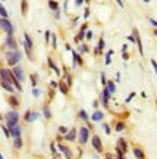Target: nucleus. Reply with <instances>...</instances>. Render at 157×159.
I'll list each match as a JSON object with an SVG mask.
<instances>
[{"mask_svg":"<svg viewBox=\"0 0 157 159\" xmlns=\"http://www.w3.org/2000/svg\"><path fill=\"white\" fill-rule=\"evenodd\" d=\"M49 67H50V68H52L53 71H55V72H56L57 77H60V75H62V71L59 69V67H56V63L53 62V59H52V57H49Z\"/></svg>","mask_w":157,"mask_h":159,"instance_id":"22","label":"nucleus"},{"mask_svg":"<svg viewBox=\"0 0 157 159\" xmlns=\"http://www.w3.org/2000/svg\"><path fill=\"white\" fill-rule=\"evenodd\" d=\"M103 119H104V114L99 109H96L91 115V121H94V122H99V121H103Z\"/></svg>","mask_w":157,"mask_h":159,"instance_id":"17","label":"nucleus"},{"mask_svg":"<svg viewBox=\"0 0 157 159\" xmlns=\"http://www.w3.org/2000/svg\"><path fill=\"white\" fill-rule=\"evenodd\" d=\"M97 106H99V102H97V100H96V102H93V108H97Z\"/></svg>","mask_w":157,"mask_h":159,"instance_id":"58","label":"nucleus"},{"mask_svg":"<svg viewBox=\"0 0 157 159\" xmlns=\"http://www.w3.org/2000/svg\"><path fill=\"white\" fill-rule=\"evenodd\" d=\"M22 52L21 50H8L6 52V63L9 65V67H15V65H18L21 60H22Z\"/></svg>","mask_w":157,"mask_h":159,"instance_id":"1","label":"nucleus"},{"mask_svg":"<svg viewBox=\"0 0 157 159\" xmlns=\"http://www.w3.org/2000/svg\"><path fill=\"white\" fill-rule=\"evenodd\" d=\"M43 115H44L47 119H50V118H52V112H50L49 106H44V108H43Z\"/></svg>","mask_w":157,"mask_h":159,"instance_id":"33","label":"nucleus"},{"mask_svg":"<svg viewBox=\"0 0 157 159\" xmlns=\"http://www.w3.org/2000/svg\"><path fill=\"white\" fill-rule=\"evenodd\" d=\"M2 2H5V0H2Z\"/></svg>","mask_w":157,"mask_h":159,"instance_id":"64","label":"nucleus"},{"mask_svg":"<svg viewBox=\"0 0 157 159\" xmlns=\"http://www.w3.org/2000/svg\"><path fill=\"white\" fill-rule=\"evenodd\" d=\"M57 149H59V152H62V153H65V158L71 159L74 155H72V152H71V149L68 148V146H65V144H62V143H59V144H56Z\"/></svg>","mask_w":157,"mask_h":159,"instance_id":"13","label":"nucleus"},{"mask_svg":"<svg viewBox=\"0 0 157 159\" xmlns=\"http://www.w3.org/2000/svg\"><path fill=\"white\" fill-rule=\"evenodd\" d=\"M52 43H53V49L56 50V47H57V37L55 34L52 35Z\"/></svg>","mask_w":157,"mask_h":159,"instance_id":"37","label":"nucleus"},{"mask_svg":"<svg viewBox=\"0 0 157 159\" xmlns=\"http://www.w3.org/2000/svg\"><path fill=\"white\" fill-rule=\"evenodd\" d=\"M57 89H59V91H60L62 94H65V96L69 93V86H68V84H65L63 81H60V83L57 84Z\"/></svg>","mask_w":157,"mask_h":159,"instance_id":"21","label":"nucleus"},{"mask_svg":"<svg viewBox=\"0 0 157 159\" xmlns=\"http://www.w3.org/2000/svg\"><path fill=\"white\" fill-rule=\"evenodd\" d=\"M12 144H13V149H15V150H21V149H22V146H24L22 138H21V137H15Z\"/></svg>","mask_w":157,"mask_h":159,"instance_id":"19","label":"nucleus"},{"mask_svg":"<svg viewBox=\"0 0 157 159\" xmlns=\"http://www.w3.org/2000/svg\"><path fill=\"white\" fill-rule=\"evenodd\" d=\"M84 2H85V3H90V0H84Z\"/></svg>","mask_w":157,"mask_h":159,"instance_id":"61","label":"nucleus"},{"mask_svg":"<svg viewBox=\"0 0 157 159\" xmlns=\"http://www.w3.org/2000/svg\"><path fill=\"white\" fill-rule=\"evenodd\" d=\"M44 37H46V43H49V41H50V37H52V34H50V31H46Z\"/></svg>","mask_w":157,"mask_h":159,"instance_id":"44","label":"nucleus"},{"mask_svg":"<svg viewBox=\"0 0 157 159\" xmlns=\"http://www.w3.org/2000/svg\"><path fill=\"white\" fill-rule=\"evenodd\" d=\"M0 87H2L3 90H6L8 93H11V94H13V93H15V90H16V89L12 86L11 83H8V81H3V80H0Z\"/></svg>","mask_w":157,"mask_h":159,"instance_id":"14","label":"nucleus"},{"mask_svg":"<svg viewBox=\"0 0 157 159\" xmlns=\"http://www.w3.org/2000/svg\"><path fill=\"white\" fill-rule=\"evenodd\" d=\"M40 94H41V91L38 90L37 87H34V89H33V96H34V97H38Z\"/></svg>","mask_w":157,"mask_h":159,"instance_id":"38","label":"nucleus"},{"mask_svg":"<svg viewBox=\"0 0 157 159\" xmlns=\"http://www.w3.org/2000/svg\"><path fill=\"white\" fill-rule=\"evenodd\" d=\"M0 30H3L6 34L9 35L15 34V27L8 18H0Z\"/></svg>","mask_w":157,"mask_h":159,"instance_id":"3","label":"nucleus"},{"mask_svg":"<svg viewBox=\"0 0 157 159\" xmlns=\"http://www.w3.org/2000/svg\"><path fill=\"white\" fill-rule=\"evenodd\" d=\"M106 65H110L112 63V56L110 55H106V62H104Z\"/></svg>","mask_w":157,"mask_h":159,"instance_id":"42","label":"nucleus"},{"mask_svg":"<svg viewBox=\"0 0 157 159\" xmlns=\"http://www.w3.org/2000/svg\"><path fill=\"white\" fill-rule=\"evenodd\" d=\"M106 158H107V159H112L113 155H112V153H106Z\"/></svg>","mask_w":157,"mask_h":159,"instance_id":"57","label":"nucleus"},{"mask_svg":"<svg viewBox=\"0 0 157 159\" xmlns=\"http://www.w3.org/2000/svg\"><path fill=\"white\" fill-rule=\"evenodd\" d=\"M115 130H116V133H119V131H122V130H125V124L122 122V121L116 122V125H115Z\"/></svg>","mask_w":157,"mask_h":159,"instance_id":"32","label":"nucleus"},{"mask_svg":"<svg viewBox=\"0 0 157 159\" xmlns=\"http://www.w3.org/2000/svg\"><path fill=\"white\" fill-rule=\"evenodd\" d=\"M85 38H87L88 41L93 40V33H91V31H87V33H85Z\"/></svg>","mask_w":157,"mask_h":159,"instance_id":"43","label":"nucleus"},{"mask_svg":"<svg viewBox=\"0 0 157 159\" xmlns=\"http://www.w3.org/2000/svg\"><path fill=\"white\" fill-rule=\"evenodd\" d=\"M0 159H3V155H2V152H0Z\"/></svg>","mask_w":157,"mask_h":159,"instance_id":"60","label":"nucleus"},{"mask_svg":"<svg viewBox=\"0 0 157 159\" xmlns=\"http://www.w3.org/2000/svg\"><path fill=\"white\" fill-rule=\"evenodd\" d=\"M116 153H118V158H119V159L125 158V152H124V150H121L118 146H116Z\"/></svg>","mask_w":157,"mask_h":159,"instance_id":"35","label":"nucleus"},{"mask_svg":"<svg viewBox=\"0 0 157 159\" xmlns=\"http://www.w3.org/2000/svg\"><path fill=\"white\" fill-rule=\"evenodd\" d=\"M87 27H88L87 24H82V25H81V30H82V31H87Z\"/></svg>","mask_w":157,"mask_h":159,"instance_id":"55","label":"nucleus"},{"mask_svg":"<svg viewBox=\"0 0 157 159\" xmlns=\"http://www.w3.org/2000/svg\"><path fill=\"white\" fill-rule=\"evenodd\" d=\"M5 46L8 47V50H16V49H18L16 40L13 38V35H9V34H8L6 40H5Z\"/></svg>","mask_w":157,"mask_h":159,"instance_id":"8","label":"nucleus"},{"mask_svg":"<svg viewBox=\"0 0 157 159\" xmlns=\"http://www.w3.org/2000/svg\"><path fill=\"white\" fill-rule=\"evenodd\" d=\"M37 118H38V114H37L35 111H27L25 115H24V121H25V122H28V124L34 122Z\"/></svg>","mask_w":157,"mask_h":159,"instance_id":"12","label":"nucleus"},{"mask_svg":"<svg viewBox=\"0 0 157 159\" xmlns=\"http://www.w3.org/2000/svg\"><path fill=\"white\" fill-rule=\"evenodd\" d=\"M31 81H33V87H37V77L35 75H31Z\"/></svg>","mask_w":157,"mask_h":159,"instance_id":"45","label":"nucleus"},{"mask_svg":"<svg viewBox=\"0 0 157 159\" xmlns=\"http://www.w3.org/2000/svg\"><path fill=\"white\" fill-rule=\"evenodd\" d=\"M88 16H90V9H88V8H85V11H84V18L87 19Z\"/></svg>","mask_w":157,"mask_h":159,"instance_id":"47","label":"nucleus"},{"mask_svg":"<svg viewBox=\"0 0 157 159\" xmlns=\"http://www.w3.org/2000/svg\"><path fill=\"white\" fill-rule=\"evenodd\" d=\"M21 12H22L24 16H27V13H28V0H22L21 2Z\"/></svg>","mask_w":157,"mask_h":159,"instance_id":"25","label":"nucleus"},{"mask_svg":"<svg viewBox=\"0 0 157 159\" xmlns=\"http://www.w3.org/2000/svg\"><path fill=\"white\" fill-rule=\"evenodd\" d=\"M24 49H25V53L28 55V57L30 59H33V38L30 37V34L28 33H25L24 34Z\"/></svg>","mask_w":157,"mask_h":159,"instance_id":"4","label":"nucleus"},{"mask_svg":"<svg viewBox=\"0 0 157 159\" xmlns=\"http://www.w3.org/2000/svg\"><path fill=\"white\" fill-rule=\"evenodd\" d=\"M128 40H129L131 43H135V35H134V34H131L129 37H128Z\"/></svg>","mask_w":157,"mask_h":159,"instance_id":"51","label":"nucleus"},{"mask_svg":"<svg viewBox=\"0 0 157 159\" xmlns=\"http://www.w3.org/2000/svg\"><path fill=\"white\" fill-rule=\"evenodd\" d=\"M151 65H153V68H154V71H156V75H157V62L154 60V59H151Z\"/></svg>","mask_w":157,"mask_h":159,"instance_id":"48","label":"nucleus"},{"mask_svg":"<svg viewBox=\"0 0 157 159\" xmlns=\"http://www.w3.org/2000/svg\"><path fill=\"white\" fill-rule=\"evenodd\" d=\"M106 87H107V90L110 91L112 94L116 91V86H115V83H113V81H106Z\"/></svg>","mask_w":157,"mask_h":159,"instance_id":"28","label":"nucleus"},{"mask_svg":"<svg viewBox=\"0 0 157 159\" xmlns=\"http://www.w3.org/2000/svg\"><path fill=\"white\" fill-rule=\"evenodd\" d=\"M90 138V130L88 127H81L78 130V141L79 144H85Z\"/></svg>","mask_w":157,"mask_h":159,"instance_id":"5","label":"nucleus"},{"mask_svg":"<svg viewBox=\"0 0 157 159\" xmlns=\"http://www.w3.org/2000/svg\"><path fill=\"white\" fill-rule=\"evenodd\" d=\"M78 116L82 119V121H85V122H87V121H90V116H88V114H87L84 109H79V111H78Z\"/></svg>","mask_w":157,"mask_h":159,"instance_id":"26","label":"nucleus"},{"mask_svg":"<svg viewBox=\"0 0 157 159\" xmlns=\"http://www.w3.org/2000/svg\"><path fill=\"white\" fill-rule=\"evenodd\" d=\"M12 77H13V74H12L11 69L0 68V80L8 81V83H11V84H12Z\"/></svg>","mask_w":157,"mask_h":159,"instance_id":"10","label":"nucleus"},{"mask_svg":"<svg viewBox=\"0 0 157 159\" xmlns=\"http://www.w3.org/2000/svg\"><path fill=\"white\" fill-rule=\"evenodd\" d=\"M118 148L121 149V150H124V152L128 150V143H126L125 138H119V140H118Z\"/></svg>","mask_w":157,"mask_h":159,"instance_id":"24","label":"nucleus"},{"mask_svg":"<svg viewBox=\"0 0 157 159\" xmlns=\"http://www.w3.org/2000/svg\"><path fill=\"white\" fill-rule=\"evenodd\" d=\"M82 3H84V0H75V6H77V8L82 6Z\"/></svg>","mask_w":157,"mask_h":159,"instance_id":"49","label":"nucleus"},{"mask_svg":"<svg viewBox=\"0 0 157 159\" xmlns=\"http://www.w3.org/2000/svg\"><path fill=\"white\" fill-rule=\"evenodd\" d=\"M94 50H96V55H101V52L104 50V38L103 37L99 38V44H97V47Z\"/></svg>","mask_w":157,"mask_h":159,"instance_id":"23","label":"nucleus"},{"mask_svg":"<svg viewBox=\"0 0 157 159\" xmlns=\"http://www.w3.org/2000/svg\"><path fill=\"white\" fill-rule=\"evenodd\" d=\"M8 103L12 106V109H16V108L19 106V100H18V97H16L15 94H12L11 97L8 99Z\"/></svg>","mask_w":157,"mask_h":159,"instance_id":"20","label":"nucleus"},{"mask_svg":"<svg viewBox=\"0 0 157 159\" xmlns=\"http://www.w3.org/2000/svg\"><path fill=\"white\" fill-rule=\"evenodd\" d=\"M144 2H146V3H147V2H148V0H144Z\"/></svg>","mask_w":157,"mask_h":159,"instance_id":"63","label":"nucleus"},{"mask_svg":"<svg viewBox=\"0 0 157 159\" xmlns=\"http://www.w3.org/2000/svg\"><path fill=\"white\" fill-rule=\"evenodd\" d=\"M148 21L151 22V25H154V27H157V21H156V19H153V18H150Z\"/></svg>","mask_w":157,"mask_h":159,"instance_id":"53","label":"nucleus"},{"mask_svg":"<svg viewBox=\"0 0 157 159\" xmlns=\"http://www.w3.org/2000/svg\"><path fill=\"white\" fill-rule=\"evenodd\" d=\"M154 35H157V30H154Z\"/></svg>","mask_w":157,"mask_h":159,"instance_id":"62","label":"nucleus"},{"mask_svg":"<svg viewBox=\"0 0 157 159\" xmlns=\"http://www.w3.org/2000/svg\"><path fill=\"white\" fill-rule=\"evenodd\" d=\"M78 136V133H77V130L75 128H71V130H68V133L65 134V140L66 141H74L75 138Z\"/></svg>","mask_w":157,"mask_h":159,"instance_id":"16","label":"nucleus"},{"mask_svg":"<svg viewBox=\"0 0 157 159\" xmlns=\"http://www.w3.org/2000/svg\"><path fill=\"white\" fill-rule=\"evenodd\" d=\"M134 97H135V93H131V94H129V96L126 97V100H125V103H129L131 100H132V99H134Z\"/></svg>","mask_w":157,"mask_h":159,"instance_id":"41","label":"nucleus"},{"mask_svg":"<svg viewBox=\"0 0 157 159\" xmlns=\"http://www.w3.org/2000/svg\"><path fill=\"white\" fill-rule=\"evenodd\" d=\"M134 156H135V158H138V159H144V158H146V153H144L141 149L135 148L134 149Z\"/></svg>","mask_w":157,"mask_h":159,"instance_id":"27","label":"nucleus"},{"mask_svg":"<svg viewBox=\"0 0 157 159\" xmlns=\"http://www.w3.org/2000/svg\"><path fill=\"white\" fill-rule=\"evenodd\" d=\"M103 130L106 131V134H112V133H110V127H109V124H103Z\"/></svg>","mask_w":157,"mask_h":159,"instance_id":"40","label":"nucleus"},{"mask_svg":"<svg viewBox=\"0 0 157 159\" xmlns=\"http://www.w3.org/2000/svg\"><path fill=\"white\" fill-rule=\"evenodd\" d=\"M84 38H85V31H82V30H81V31H79V34L77 35L74 40H75V43H81V40H84Z\"/></svg>","mask_w":157,"mask_h":159,"instance_id":"31","label":"nucleus"},{"mask_svg":"<svg viewBox=\"0 0 157 159\" xmlns=\"http://www.w3.org/2000/svg\"><path fill=\"white\" fill-rule=\"evenodd\" d=\"M91 144H93V148L96 149L99 153L103 152V143H101V138L97 136V134H94V136H93V138H91Z\"/></svg>","mask_w":157,"mask_h":159,"instance_id":"9","label":"nucleus"},{"mask_svg":"<svg viewBox=\"0 0 157 159\" xmlns=\"http://www.w3.org/2000/svg\"><path fill=\"white\" fill-rule=\"evenodd\" d=\"M118 2V5H119V8H125V3H124V0H116Z\"/></svg>","mask_w":157,"mask_h":159,"instance_id":"52","label":"nucleus"},{"mask_svg":"<svg viewBox=\"0 0 157 159\" xmlns=\"http://www.w3.org/2000/svg\"><path fill=\"white\" fill-rule=\"evenodd\" d=\"M8 128H9V133H11V137H21L22 134V128L19 127V125H8Z\"/></svg>","mask_w":157,"mask_h":159,"instance_id":"11","label":"nucleus"},{"mask_svg":"<svg viewBox=\"0 0 157 159\" xmlns=\"http://www.w3.org/2000/svg\"><path fill=\"white\" fill-rule=\"evenodd\" d=\"M55 19H60V8L55 11Z\"/></svg>","mask_w":157,"mask_h":159,"instance_id":"46","label":"nucleus"},{"mask_svg":"<svg viewBox=\"0 0 157 159\" xmlns=\"http://www.w3.org/2000/svg\"><path fill=\"white\" fill-rule=\"evenodd\" d=\"M2 119H3V115L0 114V121H2Z\"/></svg>","mask_w":157,"mask_h":159,"instance_id":"59","label":"nucleus"},{"mask_svg":"<svg viewBox=\"0 0 157 159\" xmlns=\"http://www.w3.org/2000/svg\"><path fill=\"white\" fill-rule=\"evenodd\" d=\"M132 34L135 35V43H137V46H138V52L141 53V56L144 55V50H143V43H141V37H140V34H138V31L137 30H134L132 31Z\"/></svg>","mask_w":157,"mask_h":159,"instance_id":"15","label":"nucleus"},{"mask_svg":"<svg viewBox=\"0 0 157 159\" xmlns=\"http://www.w3.org/2000/svg\"><path fill=\"white\" fill-rule=\"evenodd\" d=\"M3 119L6 121V125H16L19 122V114L16 111H9L3 115Z\"/></svg>","mask_w":157,"mask_h":159,"instance_id":"2","label":"nucleus"},{"mask_svg":"<svg viewBox=\"0 0 157 159\" xmlns=\"http://www.w3.org/2000/svg\"><path fill=\"white\" fill-rule=\"evenodd\" d=\"M12 74H13V77L18 80V81H21L22 83L24 80H25V72H24V68L21 65H15V67H12Z\"/></svg>","mask_w":157,"mask_h":159,"instance_id":"6","label":"nucleus"},{"mask_svg":"<svg viewBox=\"0 0 157 159\" xmlns=\"http://www.w3.org/2000/svg\"><path fill=\"white\" fill-rule=\"evenodd\" d=\"M78 50H79V53H81V55H84V53H88V52H90V50H88V46H87V44H81Z\"/></svg>","mask_w":157,"mask_h":159,"instance_id":"34","label":"nucleus"},{"mask_svg":"<svg viewBox=\"0 0 157 159\" xmlns=\"http://www.w3.org/2000/svg\"><path fill=\"white\" fill-rule=\"evenodd\" d=\"M72 52V56H74V67H77V65H84V60H82V57L79 56L78 53L75 52V50H71Z\"/></svg>","mask_w":157,"mask_h":159,"instance_id":"18","label":"nucleus"},{"mask_svg":"<svg viewBox=\"0 0 157 159\" xmlns=\"http://www.w3.org/2000/svg\"><path fill=\"white\" fill-rule=\"evenodd\" d=\"M112 99V93L107 90V87L104 86V89H103V93H101V96H100V102L101 105L107 109V105H109V100Z\"/></svg>","mask_w":157,"mask_h":159,"instance_id":"7","label":"nucleus"},{"mask_svg":"<svg viewBox=\"0 0 157 159\" xmlns=\"http://www.w3.org/2000/svg\"><path fill=\"white\" fill-rule=\"evenodd\" d=\"M52 89H57V83H56V81H52Z\"/></svg>","mask_w":157,"mask_h":159,"instance_id":"56","label":"nucleus"},{"mask_svg":"<svg viewBox=\"0 0 157 159\" xmlns=\"http://www.w3.org/2000/svg\"><path fill=\"white\" fill-rule=\"evenodd\" d=\"M65 77H66L68 86H69V89H71V87H72V77H71V75H68V74H65Z\"/></svg>","mask_w":157,"mask_h":159,"instance_id":"39","label":"nucleus"},{"mask_svg":"<svg viewBox=\"0 0 157 159\" xmlns=\"http://www.w3.org/2000/svg\"><path fill=\"white\" fill-rule=\"evenodd\" d=\"M101 83H103V86H106V77H104V72H101Z\"/></svg>","mask_w":157,"mask_h":159,"instance_id":"50","label":"nucleus"},{"mask_svg":"<svg viewBox=\"0 0 157 159\" xmlns=\"http://www.w3.org/2000/svg\"><path fill=\"white\" fill-rule=\"evenodd\" d=\"M68 130H69V128H68V127H63V125H62V127H59V134L65 136V134L68 133Z\"/></svg>","mask_w":157,"mask_h":159,"instance_id":"36","label":"nucleus"},{"mask_svg":"<svg viewBox=\"0 0 157 159\" xmlns=\"http://www.w3.org/2000/svg\"><path fill=\"white\" fill-rule=\"evenodd\" d=\"M47 3H49V8H50L52 11H57V9H59V3H57L56 0H49Z\"/></svg>","mask_w":157,"mask_h":159,"instance_id":"29","label":"nucleus"},{"mask_svg":"<svg viewBox=\"0 0 157 159\" xmlns=\"http://www.w3.org/2000/svg\"><path fill=\"white\" fill-rule=\"evenodd\" d=\"M122 57H124V60H128V59H129V55H128L126 52H124V55H122Z\"/></svg>","mask_w":157,"mask_h":159,"instance_id":"54","label":"nucleus"},{"mask_svg":"<svg viewBox=\"0 0 157 159\" xmlns=\"http://www.w3.org/2000/svg\"><path fill=\"white\" fill-rule=\"evenodd\" d=\"M0 18H9V13L5 9V6L0 3Z\"/></svg>","mask_w":157,"mask_h":159,"instance_id":"30","label":"nucleus"}]
</instances>
